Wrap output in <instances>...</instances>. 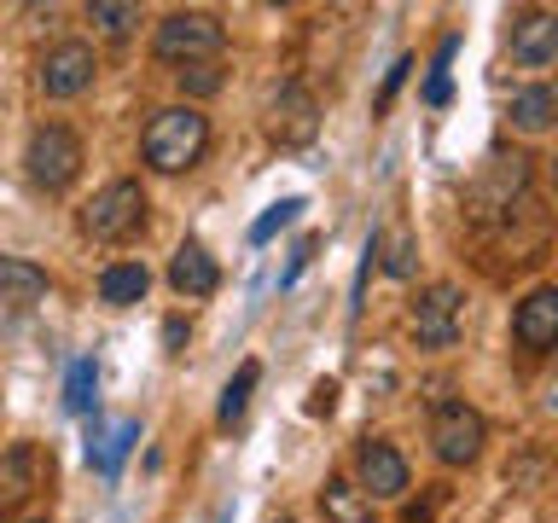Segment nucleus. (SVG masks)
I'll return each instance as SVG.
<instances>
[{
    "label": "nucleus",
    "mask_w": 558,
    "mask_h": 523,
    "mask_svg": "<svg viewBox=\"0 0 558 523\" xmlns=\"http://www.w3.org/2000/svg\"><path fill=\"white\" fill-rule=\"evenodd\" d=\"M314 129H320V111H314L308 87L279 82V87H274V117H268V134L279 139V146H308Z\"/></svg>",
    "instance_id": "nucleus-10"
},
{
    "label": "nucleus",
    "mask_w": 558,
    "mask_h": 523,
    "mask_svg": "<svg viewBox=\"0 0 558 523\" xmlns=\"http://www.w3.org/2000/svg\"><path fill=\"white\" fill-rule=\"evenodd\" d=\"M0 326H7V314H0Z\"/></svg>",
    "instance_id": "nucleus-30"
},
{
    "label": "nucleus",
    "mask_w": 558,
    "mask_h": 523,
    "mask_svg": "<svg viewBox=\"0 0 558 523\" xmlns=\"http://www.w3.org/2000/svg\"><path fill=\"white\" fill-rule=\"evenodd\" d=\"M181 94H186V99L221 94V64H186V70H181Z\"/></svg>",
    "instance_id": "nucleus-23"
},
{
    "label": "nucleus",
    "mask_w": 558,
    "mask_h": 523,
    "mask_svg": "<svg viewBox=\"0 0 558 523\" xmlns=\"http://www.w3.org/2000/svg\"><path fill=\"white\" fill-rule=\"evenodd\" d=\"M146 227V186L140 181H111L94 192V204L82 209V233L99 244H122Z\"/></svg>",
    "instance_id": "nucleus-4"
},
{
    "label": "nucleus",
    "mask_w": 558,
    "mask_h": 523,
    "mask_svg": "<svg viewBox=\"0 0 558 523\" xmlns=\"http://www.w3.org/2000/svg\"><path fill=\"white\" fill-rule=\"evenodd\" d=\"M279 523H296V518H279Z\"/></svg>",
    "instance_id": "nucleus-29"
},
{
    "label": "nucleus",
    "mask_w": 558,
    "mask_h": 523,
    "mask_svg": "<svg viewBox=\"0 0 558 523\" xmlns=\"http://www.w3.org/2000/svg\"><path fill=\"white\" fill-rule=\"evenodd\" d=\"M169 285L181 291V296H209V291L221 285V268H216V256H209L198 239H186L181 251H174V262H169Z\"/></svg>",
    "instance_id": "nucleus-13"
},
{
    "label": "nucleus",
    "mask_w": 558,
    "mask_h": 523,
    "mask_svg": "<svg viewBox=\"0 0 558 523\" xmlns=\"http://www.w3.org/2000/svg\"><path fill=\"white\" fill-rule=\"evenodd\" d=\"M99 76V59H94V47L87 41H59V47H47V59H41V94L47 99H76L87 94Z\"/></svg>",
    "instance_id": "nucleus-7"
},
{
    "label": "nucleus",
    "mask_w": 558,
    "mask_h": 523,
    "mask_svg": "<svg viewBox=\"0 0 558 523\" xmlns=\"http://www.w3.org/2000/svg\"><path fill=\"white\" fill-rule=\"evenodd\" d=\"M512 338H518V349H530V355H547L558 343V285H535L523 296L518 314H512Z\"/></svg>",
    "instance_id": "nucleus-8"
},
{
    "label": "nucleus",
    "mask_w": 558,
    "mask_h": 523,
    "mask_svg": "<svg viewBox=\"0 0 558 523\" xmlns=\"http://www.w3.org/2000/svg\"><path fill=\"white\" fill-rule=\"evenodd\" d=\"M87 24H99L105 35H129L140 24V7H122V0H94V7H87Z\"/></svg>",
    "instance_id": "nucleus-22"
},
{
    "label": "nucleus",
    "mask_w": 558,
    "mask_h": 523,
    "mask_svg": "<svg viewBox=\"0 0 558 523\" xmlns=\"http://www.w3.org/2000/svg\"><path fill=\"white\" fill-rule=\"evenodd\" d=\"M82 163H87L82 134L64 129V122H41V129L29 134V146H24V169H29V181L41 192H70L76 174H82Z\"/></svg>",
    "instance_id": "nucleus-3"
},
{
    "label": "nucleus",
    "mask_w": 558,
    "mask_h": 523,
    "mask_svg": "<svg viewBox=\"0 0 558 523\" xmlns=\"http://www.w3.org/2000/svg\"><path fill=\"white\" fill-rule=\"evenodd\" d=\"M227 47V29L216 12H169L151 35L157 64H216V52Z\"/></svg>",
    "instance_id": "nucleus-2"
},
{
    "label": "nucleus",
    "mask_w": 558,
    "mask_h": 523,
    "mask_svg": "<svg viewBox=\"0 0 558 523\" xmlns=\"http://www.w3.org/2000/svg\"><path fill=\"white\" fill-rule=\"evenodd\" d=\"M355 471H361L355 488L366 500H401V495H408V460H401L390 442H361Z\"/></svg>",
    "instance_id": "nucleus-9"
},
{
    "label": "nucleus",
    "mask_w": 558,
    "mask_h": 523,
    "mask_svg": "<svg viewBox=\"0 0 558 523\" xmlns=\"http://www.w3.org/2000/svg\"><path fill=\"white\" fill-rule=\"evenodd\" d=\"M35 296H47V268H35L24 256H0V303L29 308Z\"/></svg>",
    "instance_id": "nucleus-15"
},
{
    "label": "nucleus",
    "mask_w": 558,
    "mask_h": 523,
    "mask_svg": "<svg viewBox=\"0 0 558 523\" xmlns=\"http://www.w3.org/2000/svg\"><path fill=\"white\" fill-rule=\"evenodd\" d=\"M373 256H384V273H390V279H413V268H418V244H413V233H408V227H384V233L373 239Z\"/></svg>",
    "instance_id": "nucleus-18"
},
{
    "label": "nucleus",
    "mask_w": 558,
    "mask_h": 523,
    "mask_svg": "<svg viewBox=\"0 0 558 523\" xmlns=\"http://www.w3.org/2000/svg\"><path fill=\"white\" fill-rule=\"evenodd\" d=\"M448 94H453L448 70H430V82H425V99H430V105H448Z\"/></svg>",
    "instance_id": "nucleus-27"
},
{
    "label": "nucleus",
    "mask_w": 558,
    "mask_h": 523,
    "mask_svg": "<svg viewBox=\"0 0 558 523\" xmlns=\"http://www.w3.org/2000/svg\"><path fill=\"white\" fill-rule=\"evenodd\" d=\"M204 146H209V117L198 105H163V111H151L146 134H140V157L157 174H186L204 157Z\"/></svg>",
    "instance_id": "nucleus-1"
},
{
    "label": "nucleus",
    "mask_w": 558,
    "mask_h": 523,
    "mask_svg": "<svg viewBox=\"0 0 558 523\" xmlns=\"http://www.w3.org/2000/svg\"><path fill=\"white\" fill-rule=\"evenodd\" d=\"M134 442H140V418H94V430H87V465L99 477H117L129 465Z\"/></svg>",
    "instance_id": "nucleus-11"
},
{
    "label": "nucleus",
    "mask_w": 558,
    "mask_h": 523,
    "mask_svg": "<svg viewBox=\"0 0 558 523\" xmlns=\"http://www.w3.org/2000/svg\"><path fill=\"white\" fill-rule=\"evenodd\" d=\"M331 408H338V384L320 378V384L308 390V413H331Z\"/></svg>",
    "instance_id": "nucleus-25"
},
{
    "label": "nucleus",
    "mask_w": 558,
    "mask_h": 523,
    "mask_svg": "<svg viewBox=\"0 0 558 523\" xmlns=\"http://www.w3.org/2000/svg\"><path fill=\"white\" fill-rule=\"evenodd\" d=\"M408 70H413V59H396V64H390V76H384V87H378V111H384V105H390V99L401 94V82H408Z\"/></svg>",
    "instance_id": "nucleus-24"
},
{
    "label": "nucleus",
    "mask_w": 558,
    "mask_h": 523,
    "mask_svg": "<svg viewBox=\"0 0 558 523\" xmlns=\"http://www.w3.org/2000/svg\"><path fill=\"white\" fill-rule=\"evenodd\" d=\"M181 343H186V320H163V349L181 355Z\"/></svg>",
    "instance_id": "nucleus-28"
},
{
    "label": "nucleus",
    "mask_w": 558,
    "mask_h": 523,
    "mask_svg": "<svg viewBox=\"0 0 558 523\" xmlns=\"http://www.w3.org/2000/svg\"><path fill=\"white\" fill-rule=\"evenodd\" d=\"M488 442V425L477 408H465V401H436L430 413V448L442 465H471Z\"/></svg>",
    "instance_id": "nucleus-5"
},
{
    "label": "nucleus",
    "mask_w": 558,
    "mask_h": 523,
    "mask_svg": "<svg viewBox=\"0 0 558 523\" xmlns=\"http://www.w3.org/2000/svg\"><path fill=\"white\" fill-rule=\"evenodd\" d=\"M512 59L523 70H547L558 59V17L553 12H518L512 17Z\"/></svg>",
    "instance_id": "nucleus-12"
},
{
    "label": "nucleus",
    "mask_w": 558,
    "mask_h": 523,
    "mask_svg": "<svg viewBox=\"0 0 558 523\" xmlns=\"http://www.w3.org/2000/svg\"><path fill=\"white\" fill-rule=\"evenodd\" d=\"M94 401H99V366H94V355H82V361H70V373H64V408L94 413Z\"/></svg>",
    "instance_id": "nucleus-19"
},
{
    "label": "nucleus",
    "mask_w": 558,
    "mask_h": 523,
    "mask_svg": "<svg viewBox=\"0 0 558 523\" xmlns=\"http://www.w3.org/2000/svg\"><path fill=\"white\" fill-rule=\"evenodd\" d=\"M460 285L453 279H436V285L418 291V303L408 314V326H413V338L425 343V349H453V338H460Z\"/></svg>",
    "instance_id": "nucleus-6"
},
{
    "label": "nucleus",
    "mask_w": 558,
    "mask_h": 523,
    "mask_svg": "<svg viewBox=\"0 0 558 523\" xmlns=\"http://www.w3.org/2000/svg\"><path fill=\"white\" fill-rule=\"evenodd\" d=\"M303 209H308V198H279V204H268V209H262V216L251 221V244H268L279 227H291L296 216H303Z\"/></svg>",
    "instance_id": "nucleus-21"
},
{
    "label": "nucleus",
    "mask_w": 558,
    "mask_h": 523,
    "mask_svg": "<svg viewBox=\"0 0 558 523\" xmlns=\"http://www.w3.org/2000/svg\"><path fill=\"white\" fill-rule=\"evenodd\" d=\"M314 244H320V239H303V244H296V251H291V268H286V279H279V285H291V279H296V273H303V268H308V256H314Z\"/></svg>",
    "instance_id": "nucleus-26"
},
{
    "label": "nucleus",
    "mask_w": 558,
    "mask_h": 523,
    "mask_svg": "<svg viewBox=\"0 0 558 523\" xmlns=\"http://www.w3.org/2000/svg\"><path fill=\"white\" fill-rule=\"evenodd\" d=\"M320 512H326L331 523H373V500H366L349 477H326V488H320Z\"/></svg>",
    "instance_id": "nucleus-17"
},
{
    "label": "nucleus",
    "mask_w": 558,
    "mask_h": 523,
    "mask_svg": "<svg viewBox=\"0 0 558 523\" xmlns=\"http://www.w3.org/2000/svg\"><path fill=\"white\" fill-rule=\"evenodd\" d=\"M553 117H558V94H553L547 82L518 87V94H512V129H523V134H547Z\"/></svg>",
    "instance_id": "nucleus-16"
},
{
    "label": "nucleus",
    "mask_w": 558,
    "mask_h": 523,
    "mask_svg": "<svg viewBox=\"0 0 558 523\" xmlns=\"http://www.w3.org/2000/svg\"><path fill=\"white\" fill-rule=\"evenodd\" d=\"M146 291H151L146 262H111V268L99 273V303H111V308H134Z\"/></svg>",
    "instance_id": "nucleus-14"
},
{
    "label": "nucleus",
    "mask_w": 558,
    "mask_h": 523,
    "mask_svg": "<svg viewBox=\"0 0 558 523\" xmlns=\"http://www.w3.org/2000/svg\"><path fill=\"white\" fill-rule=\"evenodd\" d=\"M35 523H47V518H35Z\"/></svg>",
    "instance_id": "nucleus-31"
},
{
    "label": "nucleus",
    "mask_w": 558,
    "mask_h": 523,
    "mask_svg": "<svg viewBox=\"0 0 558 523\" xmlns=\"http://www.w3.org/2000/svg\"><path fill=\"white\" fill-rule=\"evenodd\" d=\"M256 378H262V366H256V361H244L239 373L227 378V390H221V408H216V418H221L227 430H233L239 418H244V408H251V390H256Z\"/></svg>",
    "instance_id": "nucleus-20"
}]
</instances>
